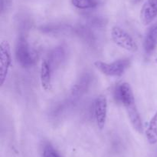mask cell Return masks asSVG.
I'll list each match as a JSON object with an SVG mask.
<instances>
[{"instance_id":"obj_1","label":"cell","mask_w":157,"mask_h":157,"mask_svg":"<svg viewBox=\"0 0 157 157\" xmlns=\"http://www.w3.org/2000/svg\"><path fill=\"white\" fill-rule=\"evenodd\" d=\"M113 95L117 103L125 107L128 118L133 129L139 133L144 132V125L136 107L133 89L129 83H121L115 87Z\"/></svg>"},{"instance_id":"obj_2","label":"cell","mask_w":157,"mask_h":157,"mask_svg":"<svg viewBox=\"0 0 157 157\" xmlns=\"http://www.w3.org/2000/svg\"><path fill=\"white\" fill-rule=\"evenodd\" d=\"M15 54L17 62L22 68L28 69L35 64L36 57L31 49L27 38L25 36L21 35L17 40Z\"/></svg>"},{"instance_id":"obj_3","label":"cell","mask_w":157,"mask_h":157,"mask_svg":"<svg viewBox=\"0 0 157 157\" xmlns=\"http://www.w3.org/2000/svg\"><path fill=\"white\" fill-rule=\"evenodd\" d=\"M94 65L104 75L110 77H117L121 76L130 67V60L129 58H121L110 63L96 61Z\"/></svg>"},{"instance_id":"obj_4","label":"cell","mask_w":157,"mask_h":157,"mask_svg":"<svg viewBox=\"0 0 157 157\" xmlns=\"http://www.w3.org/2000/svg\"><path fill=\"white\" fill-rule=\"evenodd\" d=\"M110 36L113 42L119 47L130 52H136L138 46L134 38L120 26H113L111 29Z\"/></svg>"},{"instance_id":"obj_5","label":"cell","mask_w":157,"mask_h":157,"mask_svg":"<svg viewBox=\"0 0 157 157\" xmlns=\"http://www.w3.org/2000/svg\"><path fill=\"white\" fill-rule=\"evenodd\" d=\"M12 66V54L10 45L3 40L0 43V83L3 86Z\"/></svg>"},{"instance_id":"obj_6","label":"cell","mask_w":157,"mask_h":157,"mask_svg":"<svg viewBox=\"0 0 157 157\" xmlns=\"http://www.w3.org/2000/svg\"><path fill=\"white\" fill-rule=\"evenodd\" d=\"M94 114L98 128L103 129L105 126L107 117V99L105 95H100L95 99Z\"/></svg>"},{"instance_id":"obj_7","label":"cell","mask_w":157,"mask_h":157,"mask_svg":"<svg viewBox=\"0 0 157 157\" xmlns=\"http://www.w3.org/2000/svg\"><path fill=\"white\" fill-rule=\"evenodd\" d=\"M93 82V77L90 73L85 72L80 76L77 80L71 90V95L74 99L80 98L83 96L90 88Z\"/></svg>"},{"instance_id":"obj_8","label":"cell","mask_w":157,"mask_h":157,"mask_svg":"<svg viewBox=\"0 0 157 157\" xmlns=\"http://www.w3.org/2000/svg\"><path fill=\"white\" fill-rule=\"evenodd\" d=\"M140 17L144 26L150 24L157 17V0H147L141 9Z\"/></svg>"},{"instance_id":"obj_9","label":"cell","mask_w":157,"mask_h":157,"mask_svg":"<svg viewBox=\"0 0 157 157\" xmlns=\"http://www.w3.org/2000/svg\"><path fill=\"white\" fill-rule=\"evenodd\" d=\"M52 71L53 69L48 60H43L40 68V81L41 87L46 92L52 90Z\"/></svg>"},{"instance_id":"obj_10","label":"cell","mask_w":157,"mask_h":157,"mask_svg":"<svg viewBox=\"0 0 157 157\" xmlns=\"http://www.w3.org/2000/svg\"><path fill=\"white\" fill-rule=\"evenodd\" d=\"M144 48L148 55L153 53L157 48V22L149 29L144 38Z\"/></svg>"},{"instance_id":"obj_11","label":"cell","mask_w":157,"mask_h":157,"mask_svg":"<svg viewBox=\"0 0 157 157\" xmlns=\"http://www.w3.org/2000/svg\"><path fill=\"white\" fill-rule=\"evenodd\" d=\"M66 58V51L65 49L62 46H58L55 47L51 51L48 55V62H50L52 69L58 67L61 64H62Z\"/></svg>"},{"instance_id":"obj_12","label":"cell","mask_w":157,"mask_h":157,"mask_svg":"<svg viewBox=\"0 0 157 157\" xmlns=\"http://www.w3.org/2000/svg\"><path fill=\"white\" fill-rule=\"evenodd\" d=\"M146 137L150 144L154 145L157 143V110L149 122L146 131Z\"/></svg>"},{"instance_id":"obj_13","label":"cell","mask_w":157,"mask_h":157,"mask_svg":"<svg viewBox=\"0 0 157 157\" xmlns=\"http://www.w3.org/2000/svg\"><path fill=\"white\" fill-rule=\"evenodd\" d=\"M75 31L78 36L81 37L82 39H84V41L87 42V43L93 44L95 42V40H96L95 39V36L94 35L93 32H92L91 29H90V28L87 27V26H78L75 28Z\"/></svg>"},{"instance_id":"obj_14","label":"cell","mask_w":157,"mask_h":157,"mask_svg":"<svg viewBox=\"0 0 157 157\" xmlns=\"http://www.w3.org/2000/svg\"><path fill=\"white\" fill-rule=\"evenodd\" d=\"M71 3L79 9H94L98 6L97 0H71Z\"/></svg>"},{"instance_id":"obj_15","label":"cell","mask_w":157,"mask_h":157,"mask_svg":"<svg viewBox=\"0 0 157 157\" xmlns=\"http://www.w3.org/2000/svg\"><path fill=\"white\" fill-rule=\"evenodd\" d=\"M41 31L44 33L48 34H57L61 33L63 31L67 30V28L66 26H62V25H47V26H44L41 27Z\"/></svg>"},{"instance_id":"obj_16","label":"cell","mask_w":157,"mask_h":157,"mask_svg":"<svg viewBox=\"0 0 157 157\" xmlns=\"http://www.w3.org/2000/svg\"><path fill=\"white\" fill-rule=\"evenodd\" d=\"M43 157H62L60 155L59 152L50 144H47L44 146L42 152Z\"/></svg>"},{"instance_id":"obj_17","label":"cell","mask_w":157,"mask_h":157,"mask_svg":"<svg viewBox=\"0 0 157 157\" xmlns=\"http://www.w3.org/2000/svg\"><path fill=\"white\" fill-rule=\"evenodd\" d=\"M10 0H2V6H1V10L2 12H3L5 11V9H7V6H9V3Z\"/></svg>"},{"instance_id":"obj_18","label":"cell","mask_w":157,"mask_h":157,"mask_svg":"<svg viewBox=\"0 0 157 157\" xmlns=\"http://www.w3.org/2000/svg\"><path fill=\"white\" fill-rule=\"evenodd\" d=\"M155 62L157 63V58H156V59H155Z\"/></svg>"}]
</instances>
